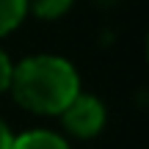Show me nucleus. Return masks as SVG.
<instances>
[{"label": "nucleus", "mask_w": 149, "mask_h": 149, "mask_svg": "<svg viewBox=\"0 0 149 149\" xmlns=\"http://www.w3.org/2000/svg\"><path fill=\"white\" fill-rule=\"evenodd\" d=\"M8 144H11V133H8V127L0 122V149H8Z\"/></svg>", "instance_id": "obj_7"}, {"label": "nucleus", "mask_w": 149, "mask_h": 149, "mask_svg": "<svg viewBox=\"0 0 149 149\" xmlns=\"http://www.w3.org/2000/svg\"><path fill=\"white\" fill-rule=\"evenodd\" d=\"M8 149H69L66 141L55 133H47V130H33V133H25L19 138H11Z\"/></svg>", "instance_id": "obj_3"}, {"label": "nucleus", "mask_w": 149, "mask_h": 149, "mask_svg": "<svg viewBox=\"0 0 149 149\" xmlns=\"http://www.w3.org/2000/svg\"><path fill=\"white\" fill-rule=\"evenodd\" d=\"M28 6L25 0H0V36L8 31H14L17 25L22 22Z\"/></svg>", "instance_id": "obj_4"}, {"label": "nucleus", "mask_w": 149, "mask_h": 149, "mask_svg": "<svg viewBox=\"0 0 149 149\" xmlns=\"http://www.w3.org/2000/svg\"><path fill=\"white\" fill-rule=\"evenodd\" d=\"M8 86L14 100L36 113H61L80 94L77 72L69 61L55 55H36L22 61L17 69H11Z\"/></svg>", "instance_id": "obj_1"}, {"label": "nucleus", "mask_w": 149, "mask_h": 149, "mask_svg": "<svg viewBox=\"0 0 149 149\" xmlns=\"http://www.w3.org/2000/svg\"><path fill=\"white\" fill-rule=\"evenodd\" d=\"M64 124L66 130L80 138H91V135L100 133V127L105 124V108H102L100 100L88 94H77L69 105L64 108Z\"/></svg>", "instance_id": "obj_2"}, {"label": "nucleus", "mask_w": 149, "mask_h": 149, "mask_svg": "<svg viewBox=\"0 0 149 149\" xmlns=\"http://www.w3.org/2000/svg\"><path fill=\"white\" fill-rule=\"evenodd\" d=\"M11 69H14V66L8 64L6 53L0 50V91H6V88H8V80H11Z\"/></svg>", "instance_id": "obj_6"}, {"label": "nucleus", "mask_w": 149, "mask_h": 149, "mask_svg": "<svg viewBox=\"0 0 149 149\" xmlns=\"http://www.w3.org/2000/svg\"><path fill=\"white\" fill-rule=\"evenodd\" d=\"M25 6H28L36 17L53 19V17H61L66 8H69L72 0H25Z\"/></svg>", "instance_id": "obj_5"}]
</instances>
